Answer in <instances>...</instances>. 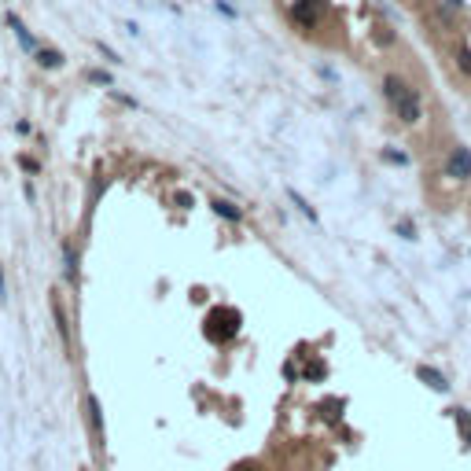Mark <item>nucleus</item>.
I'll return each mask as SVG.
<instances>
[{
	"label": "nucleus",
	"instance_id": "1",
	"mask_svg": "<svg viewBox=\"0 0 471 471\" xmlns=\"http://www.w3.org/2000/svg\"><path fill=\"white\" fill-rule=\"evenodd\" d=\"M383 96H387V103L394 107V114L401 118L405 125H416L424 118V100H420V93L409 85V82H401L398 74H387L383 77Z\"/></svg>",
	"mask_w": 471,
	"mask_h": 471
},
{
	"label": "nucleus",
	"instance_id": "2",
	"mask_svg": "<svg viewBox=\"0 0 471 471\" xmlns=\"http://www.w3.org/2000/svg\"><path fill=\"white\" fill-rule=\"evenodd\" d=\"M446 177H453V180H471V151L464 148V144L449 148V155H446Z\"/></svg>",
	"mask_w": 471,
	"mask_h": 471
},
{
	"label": "nucleus",
	"instance_id": "3",
	"mask_svg": "<svg viewBox=\"0 0 471 471\" xmlns=\"http://www.w3.org/2000/svg\"><path fill=\"white\" fill-rule=\"evenodd\" d=\"M321 8H324V0H295L291 4V19L298 26H306V30H313L321 19Z\"/></svg>",
	"mask_w": 471,
	"mask_h": 471
},
{
	"label": "nucleus",
	"instance_id": "4",
	"mask_svg": "<svg viewBox=\"0 0 471 471\" xmlns=\"http://www.w3.org/2000/svg\"><path fill=\"white\" fill-rule=\"evenodd\" d=\"M85 412H88V420H93L96 446H103V412H100V401H96V394H85Z\"/></svg>",
	"mask_w": 471,
	"mask_h": 471
},
{
	"label": "nucleus",
	"instance_id": "5",
	"mask_svg": "<svg viewBox=\"0 0 471 471\" xmlns=\"http://www.w3.org/2000/svg\"><path fill=\"white\" fill-rule=\"evenodd\" d=\"M8 26H11V30H15V37H19V45H22L26 52H37V37H33L30 30H26V26H22V19H19V15H11V11H8Z\"/></svg>",
	"mask_w": 471,
	"mask_h": 471
},
{
	"label": "nucleus",
	"instance_id": "6",
	"mask_svg": "<svg viewBox=\"0 0 471 471\" xmlns=\"http://www.w3.org/2000/svg\"><path fill=\"white\" fill-rule=\"evenodd\" d=\"M416 376H420V379H424V383H427L431 390H438V394H446V390H449L446 376H442L438 369H427V364H420V369H416Z\"/></svg>",
	"mask_w": 471,
	"mask_h": 471
},
{
	"label": "nucleus",
	"instance_id": "7",
	"mask_svg": "<svg viewBox=\"0 0 471 471\" xmlns=\"http://www.w3.org/2000/svg\"><path fill=\"white\" fill-rule=\"evenodd\" d=\"M52 317H56V328H59V339H63V346H70V343H74V335H70V324H67V313H63L59 298H52Z\"/></svg>",
	"mask_w": 471,
	"mask_h": 471
},
{
	"label": "nucleus",
	"instance_id": "8",
	"mask_svg": "<svg viewBox=\"0 0 471 471\" xmlns=\"http://www.w3.org/2000/svg\"><path fill=\"white\" fill-rule=\"evenodd\" d=\"M210 210H214L217 217H225V221H240V217H243V210H240L235 203H229V199H214Z\"/></svg>",
	"mask_w": 471,
	"mask_h": 471
},
{
	"label": "nucleus",
	"instance_id": "9",
	"mask_svg": "<svg viewBox=\"0 0 471 471\" xmlns=\"http://www.w3.org/2000/svg\"><path fill=\"white\" fill-rule=\"evenodd\" d=\"M37 67H41V70H56V67H63V52L37 48Z\"/></svg>",
	"mask_w": 471,
	"mask_h": 471
},
{
	"label": "nucleus",
	"instance_id": "10",
	"mask_svg": "<svg viewBox=\"0 0 471 471\" xmlns=\"http://www.w3.org/2000/svg\"><path fill=\"white\" fill-rule=\"evenodd\" d=\"M287 199H291V203L298 206V214H302V217H309L313 225H317V210H313V206H309V203H306V199H302V195H298L295 188H287Z\"/></svg>",
	"mask_w": 471,
	"mask_h": 471
},
{
	"label": "nucleus",
	"instance_id": "11",
	"mask_svg": "<svg viewBox=\"0 0 471 471\" xmlns=\"http://www.w3.org/2000/svg\"><path fill=\"white\" fill-rule=\"evenodd\" d=\"M63 269H67L70 280H77V258H74V251H70V243H63Z\"/></svg>",
	"mask_w": 471,
	"mask_h": 471
},
{
	"label": "nucleus",
	"instance_id": "12",
	"mask_svg": "<svg viewBox=\"0 0 471 471\" xmlns=\"http://www.w3.org/2000/svg\"><path fill=\"white\" fill-rule=\"evenodd\" d=\"M456 67H461V70H464V74L471 77V48H464L461 56H456Z\"/></svg>",
	"mask_w": 471,
	"mask_h": 471
},
{
	"label": "nucleus",
	"instance_id": "13",
	"mask_svg": "<svg viewBox=\"0 0 471 471\" xmlns=\"http://www.w3.org/2000/svg\"><path fill=\"white\" fill-rule=\"evenodd\" d=\"M88 82H96V85H111V74H103V70H88Z\"/></svg>",
	"mask_w": 471,
	"mask_h": 471
},
{
	"label": "nucleus",
	"instance_id": "14",
	"mask_svg": "<svg viewBox=\"0 0 471 471\" xmlns=\"http://www.w3.org/2000/svg\"><path fill=\"white\" fill-rule=\"evenodd\" d=\"M19 166L26 169V173H37V169H41V166H37V159H30V155H22V159H19Z\"/></svg>",
	"mask_w": 471,
	"mask_h": 471
},
{
	"label": "nucleus",
	"instance_id": "15",
	"mask_svg": "<svg viewBox=\"0 0 471 471\" xmlns=\"http://www.w3.org/2000/svg\"><path fill=\"white\" fill-rule=\"evenodd\" d=\"M456 420H461V427H464V435H468V442H471V420L464 416V409H456Z\"/></svg>",
	"mask_w": 471,
	"mask_h": 471
},
{
	"label": "nucleus",
	"instance_id": "16",
	"mask_svg": "<svg viewBox=\"0 0 471 471\" xmlns=\"http://www.w3.org/2000/svg\"><path fill=\"white\" fill-rule=\"evenodd\" d=\"M0 302H8V280H4V269H0Z\"/></svg>",
	"mask_w": 471,
	"mask_h": 471
},
{
	"label": "nucleus",
	"instance_id": "17",
	"mask_svg": "<svg viewBox=\"0 0 471 471\" xmlns=\"http://www.w3.org/2000/svg\"><path fill=\"white\" fill-rule=\"evenodd\" d=\"M235 471H258L254 464H243V468H235Z\"/></svg>",
	"mask_w": 471,
	"mask_h": 471
},
{
	"label": "nucleus",
	"instance_id": "18",
	"mask_svg": "<svg viewBox=\"0 0 471 471\" xmlns=\"http://www.w3.org/2000/svg\"><path fill=\"white\" fill-rule=\"evenodd\" d=\"M446 4H453V8H461V0H446Z\"/></svg>",
	"mask_w": 471,
	"mask_h": 471
}]
</instances>
